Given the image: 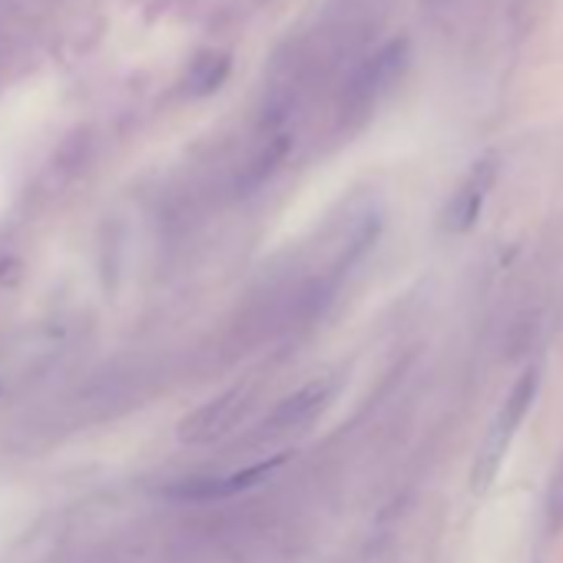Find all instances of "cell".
<instances>
[{
  "label": "cell",
  "mask_w": 563,
  "mask_h": 563,
  "mask_svg": "<svg viewBox=\"0 0 563 563\" xmlns=\"http://www.w3.org/2000/svg\"><path fill=\"white\" fill-rule=\"evenodd\" d=\"M408 60H411V47L408 41H388L385 47H378L372 57H365L355 74L349 77L345 90H342V100H339V123L345 130H355L362 126L375 110L378 103L391 93V87L405 77L408 70Z\"/></svg>",
  "instance_id": "obj_2"
},
{
  "label": "cell",
  "mask_w": 563,
  "mask_h": 563,
  "mask_svg": "<svg viewBox=\"0 0 563 563\" xmlns=\"http://www.w3.org/2000/svg\"><path fill=\"white\" fill-rule=\"evenodd\" d=\"M537 391H540V368L530 365L510 385L504 405L497 408L490 428L484 431V441L477 448V461H474V471H471V484H474L477 494L494 487V481H497V474H500V467L507 461V451H510L517 431L523 428V421H527V415H530V408L537 401Z\"/></svg>",
  "instance_id": "obj_1"
},
{
  "label": "cell",
  "mask_w": 563,
  "mask_h": 563,
  "mask_svg": "<svg viewBox=\"0 0 563 563\" xmlns=\"http://www.w3.org/2000/svg\"><path fill=\"white\" fill-rule=\"evenodd\" d=\"M494 183H497V159L494 156L477 159L464 173L457 189L451 192V199H448V206L441 212V229L448 235H464L467 229H474V222H477V216H481Z\"/></svg>",
  "instance_id": "obj_3"
},
{
  "label": "cell",
  "mask_w": 563,
  "mask_h": 563,
  "mask_svg": "<svg viewBox=\"0 0 563 563\" xmlns=\"http://www.w3.org/2000/svg\"><path fill=\"white\" fill-rule=\"evenodd\" d=\"M335 395V385L329 378H319V382H309L306 388L292 391L289 398H282L278 408L265 418L262 424V434L265 438H282V434H292V431H302L309 428L332 401Z\"/></svg>",
  "instance_id": "obj_6"
},
{
  "label": "cell",
  "mask_w": 563,
  "mask_h": 563,
  "mask_svg": "<svg viewBox=\"0 0 563 563\" xmlns=\"http://www.w3.org/2000/svg\"><path fill=\"white\" fill-rule=\"evenodd\" d=\"M229 70H232V60L225 54H202L186 74V97L189 100L212 97L229 80Z\"/></svg>",
  "instance_id": "obj_7"
},
{
  "label": "cell",
  "mask_w": 563,
  "mask_h": 563,
  "mask_svg": "<svg viewBox=\"0 0 563 563\" xmlns=\"http://www.w3.org/2000/svg\"><path fill=\"white\" fill-rule=\"evenodd\" d=\"M543 533H563V457L556 461L547 494H543Z\"/></svg>",
  "instance_id": "obj_8"
},
{
  "label": "cell",
  "mask_w": 563,
  "mask_h": 563,
  "mask_svg": "<svg viewBox=\"0 0 563 563\" xmlns=\"http://www.w3.org/2000/svg\"><path fill=\"white\" fill-rule=\"evenodd\" d=\"M245 405H249L245 385H235V388L209 398L202 408H196L192 415H186L179 421V441L183 444H212L216 438L232 431V424L242 418Z\"/></svg>",
  "instance_id": "obj_5"
},
{
  "label": "cell",
  "mask_w": 563,
  "mask_h": 563,
  "mask_svg": "<svg viewBox=\"0 0 563 563\" xmlns=\"http://www.w3.org/2000/svg\"><path fill=\"white\" fill-rule=\"evenodd\" d=\"M286 457H272V461H258L245 471H232V474H209V477H183L176 484H169L163 494L173 500H189V504H212V500H225L235 497L242 490H249L252 484L265 481Z\"/></svg>",
  "instance_id": "obj_4"
}]
</instances>
